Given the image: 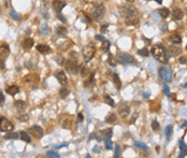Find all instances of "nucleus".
<instances>
[{
  "label": "nucleus",
  "mask_w": 187,
  "mask_h": 158,
  "mask_svg": "<svg viewBox=\"0 0 187 158\" xmlns=\"http://www.w3.org/2000/svg\"><path fill=\"white\" fill-rule=\"evenodd\" d=\"M104 14H105V8L103 6H98L92 13V18L97 22H100L103 18Z\"/></svg>",
  "instance_id": "obj_10"
},
{
  "label": "nucleus",
  "mask_w": 187,
  "mask_h": 158,
  "mask_svg": "<svg viewBox=\"0 0 187 158\" xmlns=\"http://www.w3.org/2000/svg\"><path fill=\"white\" fill-rule=\"evenodd\" d=\"M158 13L160 14V16H161L162 18H167V17H168V16L170 15L169 9H167V8H161V9H159Z\"/></svg>",
  "instance_id": "obj_29"
},
{
  "label": "nucleus",
  "mask_w": 187,
  "mask_h": 158,
  "mask_svg": "<svg viewBox=\"0 0 187 158\" xmlns=\"http://www.w3.org/2000/svg\"><path fill=\"white\" fill-rule=\"evenodd\" d=\"M38 76H37L36 74L32 75V74H29V75H26V78L24 79L25 82H27V83L29 84H33V83H37L38 82Z\"/></svg>",
  "instance_id": "obj_23"
},
{
  "label": "nucleus",
  "mask_w": 187,
  "mask_h": 158,
  "mask_svg": "<svg viewBox=\"0 0 187 158\" xmlns=\"http://www.w3.org/2000/svg\"><path fill=\"white\" fill-rule=\"evenodd\" d=\"M165 133H166V137H167V140H170L171 137H172L173 134V127L172 125H168L165 128Z\"/></svg>",
  "instance_id": "obj_25"
},
{
  "label": "nucleus",
  "mask_w": 187,
  "mask_h": 158,
  "mask_svg": "<svg viewBox=\"0 0 187 158\" xmlns=\"http://www.w3.org/2000/svg\"><path fill=\"white\" fill-rule=\"evenodd\" d=\"M110 46H111V43L109 41H107V40H103V42H102V44H101V50L103 52H109V50H110Z\"/></svg>",
  "instance_id": "obj_30"
},
{
  "label": "nucleus",
  "mask_w": 187,
  "mask_h": 158,
  "mask_svg": "<svg viewBox=\"0 0 187 158\" xmlns=\"http://www.w3.org/2000/svg\"><path fill=\"white\" fill-rule=\"evenodd\" d=\"M186 59H187V58H186ZM186 63H187V60H186Z\"/></svg>",
  "instance_id": "obj_61"
},
{
  "label": "nucleus",
  "mask_w": 187,
  "mask_h": 158,
  "mask_svg": "<svg viewBox=\"0 0 187 158\" xmlns=\"http://www.w3.org/2000/svg\"><path fill=\"white\" fill-rule=\"evenodd\" d=\"M77 117H79V120H80V122H82V120H83V115H82V114H79V116H77Z\"/></svg>",
  "instance_id": "obj_54"
},
{
  "label": "nucleus",
  "mask_w": 187,
  "mask_h": 158,
  "mask_svg": "<svg viewBox=\"0 0 187 158\" xmlns=\"http://www.w3.org/2000/svg\"><path fill=\"white\" fill-rule=\"evenodd\" d=\"M6 92L9 94V95L11 96H15L16 94H18V92H19V87L17 86V85H10V86H8L6 88Z\"/></svg>",
  "instance_id": "obj_18"
},
{
  "label": "nucleus",
  "mask_w": 187,
  "mask_h": 158,
  "mask_svg": "<svg viewBox=\"0 0 187 158\" xmlns=\"http://www.w3.org/2000/svg\"><path fill=\"white\" fill-rule=\"evenodd\" d=\"M159 128H160V125H159V123H158L156 119H154V120L152 122V129H153L154 131H158V130H159Z\"/></svg>",
  "instance_id": "obj_36"
},
{
  "label": "nucleus",
  "mask_w": 187,
  "mask_h": 158,
  "mask_svg": "<svg viewBox=\"0 0 187 158\" xmlns=\"http://www.w3.org/2000/svg\"><path fill=\"white\" fill-rule=\"evenodd\" d=\"M96 53V46L95 44L90 42L88 44L83 48V54H84V58H85V61H89V60L92 59L94 55Z\"/></svg>",
  "instance_id": "obj_4"
},
{
  "label": "nucleus",
  "mask_w": 187,
  "mask_h": 158,
  "mask_svg": "<svg viewBox=\"0 0 187 158\" xmlns=\"http://www.w3.org/2000/svg\"><path fill=\"white\" fill-rule=\"evenodd\" d=\"M108 26H109V24H104L103 26H101V29H100V31H101V33H103L105 30H107V28H108Z\"/></svg>",
  "instance_id": "obj_48"
},
{
  "label": "nucleus",
  "mask_w": 187,
  "mask_h": 158,
  "mask_svg": "<svg viewBox=\"0 0 187 158\" xmlns=\"http://www.w3.org/2000/svg\"><path fill=\"white\" fill-rule=\"evenodd\" d=\"M19 138V133H17V132H11V133H8L4 137V139H6V140H10V139H18Z\"/></svg>",
  "instance_id": "obj_33"
},
{
  "label": "nucleus",
  "mask_w": 187,
  "mask_h": 158,
  "mask_svg": "<svg viewBox=\"0 0 187 158\" xmlns=\"http://www.w3.org/2000/svg\"><path fill=\"white\" fill-rule=\"evenodd\" d=\"M129 113H130V107L127 103H122L118 107V114L121 117H127Z\"/></svg>",
  "instance_id": "obj_12"
},
{
  "label": "nucleus",
  "mask_w": 187,
  "mask_h": 158,
  "mask_svg": "<svg viewBox=\"0 0 187 158\" xmlns=\"http://www.w3.org/2000/svg\"><path fill=\"white\" fill-rule=\"evenodd\" d=\"M11 16H12V18H14V19H21V16H19V14L16 12H12L11 13Z\"/></svg>",
  "instance_id": "obj_45"
},
{
  "label": "nucleus",
  "mask_w": 187,
  "mask_h": 158,
  "mask_svg": "<svg viewBox=\"0 0 187 158\" xmlns=\"http://www.w3.org/2000/svg\"><path fill=\"white\" fill-rule=\"evenodd\" d=\"M149 92H144V95H143V97H144V98H149Z\"/></svg>",
  "instance_id": "obj_55"
},
{
  "label": "nucleus",
  "mask_w": 187,
  "mask_h": 158,
  "mask_svg": "<svg viewBox=\"0 0 187 158\" xmlns=\"http://www.w3.org/2000/svg\"><path fill=\"white\" fill-rule=\"evenodd\" d=\"M116 60H117V63H122V65H130V63H134V57L127 53H117Z\"/></svg>",
  "instance_id": "obj_3"
},
{
  "label": "nucleus",
  "mask_w": 187,
  "mask_h": 158,
  "mask_svg": "<svg viewBox=\"0 0 187 158\" xmlns=\"http://www.w3.org/2000/svg\"><path fill=\"white\" fill-rule=\"evenodd\" d=\"M126 1H128V2H134V0H126Z\"/></svg>",
  "instance_id": "obj_58"
},
{
  "label": "nucleus",
  "mask_w": 187,
  "mask_h": 158,
  "mask_svg": "<svg viewBox=\"0 0 187 158\" xmlns=\"http://www.w3.org/2000/svg\"><path fill=\"white\" fill-rule=\"evenodd\" d=\"M96 40H100L101 42L103 41V40H105L103 38V36H99V35H97V36H96Z\"/></svg>",
  "instance_id": "obj_51"
},
{
  "label": "nucleus",
  "mask_w": 187,
  "mask_h": 158,
  "mask_svg": "<svg viewBox=\"0 0 187 158\" xmlns=\"http://www.w3.org/2000/svg\"><path fill=\"white\" fill-rule=\"evenodd\" d=\"M138 54H139V55H141V56H143V57H146V56H149V50L145 48H142V50L138 51Z\"/></svg>",
  "instance_id": "obj_39"
},
{
  "label": "nucleus",
  "mask_w": 187,
  "mask_h": 158,
  "mask_svg": "<svg viewBox=\"0 0 187 158\" xmlns=\"http://www.w3.org/2000/svg\"><path fill=\"white\" fill-rule=\"evenodd\" d=\"M101 133L103 134V137H111V136H112V129L108 128V129H105V130H103Z\"/></svg>",
  "instance_id": "obj_41"
},
{
  "label": "nucleus",
  "mask_w": 187,
  "mask_h": 158,
  "mask_svg": "<svg viewBox=\"0 0 187 158\" xmlns=\"http://www.w3.org/2000/svg\"><path fill=\"white\" fill-rule=\"evenodd\" d=\"M134 145L137 146V147H139V149H144V151H149V147H147L145 144L141 143V142H136V143H134Z\"/></svg>",
  "instance_id": "obj_40"
},
{
  "label": "nucleus",
  "mask_w": 187,
  "mask_h": 158,
  "mask_svg": "<svg viewBox=\"0 0 187 158\" xmlns=\"http://www.w3.org/2000/svg\"><path fill=\"white\" fill-rule=\"evenodd\" d=\"M155 1H156L157 3H161V2H162V0H155Z\"/></svg>",
  "instance_id": "obj_57"
},
{
  "label": "nucleus",
  "mask_w": 187,
  "mask_h": 158,
  "mask_svg": "<svg viewBox=\"0 0 187 158\" xmlns=\"http://www.w3.org/2000/svg\"><path fill=\"white\" fill-rule=\"evenodd\" d=\"M37 51H38L39 53L43 54V55H46V54L51 53V48L46 44H39L37 45Z\"/></svg>",
  "instance_id": "obj_16"
},
{
  "label": "nucleus",
  "mask_w": 187,
  "mask_h": 158,
  "mask_svg": "<svg viewBox=\"0 0 187 158\" xmlns=\"http://www.w3.org/2000/svg\"><path fill=\"white\" fill-rule=\"evenodd\" d=\"M159 75H160V78L162 79L165 82H167V83L172 82V71H171L170 68L161 67V68L159 69Z\"/></svg>",
  "instance_id": "obj_8"
},
{
  "label": "nucleus",
  "mask_w": 187,
  "mask_h": 158,
  "mask_svg": "<svg viewBox=\"0 0 187 158\" xmlns=\"http://www.w3.org/2000/svg\"><path fill=\"white\" fill-rule=\"evenodd\" d=\"M3 102H4V96H3L2 92L0 90V107L3 105Z\"/></svg>",
  "instance_id": "obj_47"
},
{
  "label": "nucleus",
  "mask_w": 187,
  "mask_h": 158,
  "mask_svg": "<svg viewBox=\"0 0 187 158\" xmlns=\"http://www.w3.org/2000/svg\"><path fill=\"white\" fill-rule=\"evenodd\" d=\"M21 120L22 122H26V120H28V116H27V115H23V116H21Z\"/></svg>",
  "instance_id": "obj_52"
},
{
  "label": "nucleus",
  "mask_w": 187,
  "mask_h": 158,
  "mask_svg": "<svg viewBox=\"0 0 187 158\" xmlns=\"http://www.w3.org/2000/svg\"><path fill=\"white\" fill-rule=\"evenodd\" d=\"M95 78H94V75H90L88 79H87L85 82H84V87H92L95 86Z\"/></svg>",
  "instance_id": "obj_24"
},
{
  "label": "nucleus",
  "mask_w": 187,
  "mask_h": 158,
  "mask_svg": "<svg viewBox=\"0 0 187 158\" xmlns=\"http://www.w3.org/2000/svg\"><path fill=\"white\" fill-rule=\"evenodd\" d=\"M88 73H89V70H88V68L87 67H85V66H83L82 68H81V75L82 76H87L88 75Z\"/></svg>",
  "instance_id": "obj_38"
},
{
  "label": "nucleus",
  "mask_w": 187,
  "mask_h": 158,
  "mask_svg": "<svg viewBox=\"0 0 187 158\" xmlns=\"http://www.w3.org/2000/svg\"><path fill=\"white\" fill-rule=\"evenodd\" d=\"M22 46H23V48H24L25 51H29L30 48L33 46V40L30 39V38H26L22 42Z\"/></svg>",
  "instance_id": "obj_15"
},
{
  "label": "nucleus",
  "mask_w": 187,
  "mask_h": 158,
  "mask_svg": "<svg viewBox=\"0 0 187 158\" xmlns=\"http://www.w3.org/2000/svg\"><path fill=\"white\" fill-rule=\"evenodd\" d=\"M108 63L112 67H115L116 63H117V60L114 59V56H113V55H109V57H108Z\"/></svg>",
  "instance_id": "obj_34"
},
{
  "label": "nucleus",
  "mask_w": 187,
  "mask_h": 158,
  "mask_svg": "<svg viewBox=\"0 0 187 158\" xmlns=\"http://www.w3.org/2000/svg\"><path fill=\"white\" fill-rule=\"evenodd\" d=\"M59 123L65 129H69L72 125V116L69 114H62L59 117Z\"/></svg>",
  "instance_id": "obj_9"
},
{
  "label": "nucleus",
  "mask_w": 187,
  "mask_h": 158,
  "mask_svg": "<svg viewBox=\"0 0 187 158\" xmlns=\"http://www.w3.org/2000/svg\"><path fill=\"white\" fill-rule=\"evenodd\" d=\"M99 147H95V149H94V151H95V152H99Z\"/></svg>",
  "instance_id": "obj_56"
},
{
  "label": "nucleus",
  "mask_w": 187,
  "mask_h": 158,
  "mask_svg": "<svg viewBox=\"0 0 187 158\" xmlns=\"http://www.w3.org/2000/svg\"><path fill=\"white\" fill-rule=\"evenodd\" d=\"M103 142L105 144V149H111L112 147V141H111V137H103Z\"/></svg>",
  "instance_id": "obj_31"
},
{
  "label": "nucleus",
  "mask_w": 187,
  "mask_h": 158,
  "mask_svg": "<svg viewBox=\"0 0 187 158\" xmlns=\"http://www.w3.org/2000/svg\"><path fill=\"white\" fill-rule=\"evenodd\" d=\"M14 128V126L9 119L6 117H1L0 118V130L2 132H11Z\"/></svg>",
  "instance_id": "obj_7"
},
{
  "label": "nucleus",
  "mask_w": 187,
  "mask_h": 158,
  "mask_svg": "<svg viewBox=\"0 0 187 158\" xmlns=\"http://www.w3.org/2000/svg\"><path fill=\"white\" fill-rule=\"evenodd\" d=\"M66 69L67 71L72 73V74H77L79 72V66H77V58H70L68 61L66 63Z\"/></svg>",
  "instance_id": "obj_6"
},
{
  "label": "nucleus",
  "mask_w": 187,
  "mask_h": 158,
  "mask_svg": "<svg viewBox=\"0 0 187 158\" xmlns=\"http://www.w3.org/2000/svg\"><path fill=\"white\" fill-rule=\"evenodd\" d=\"M46 156H48V157H55V158H59V155H58L57 153H55V152H48V154H46Z\"/></svg>",
  "instance_id": "obj_44"
},
{
  "label": "nucleus",
  "mask_w": 187,
  "mask_h": 158,
  "mask_svg": "<svg viewBox=\"0 0 187 158\" xmlns=\"http://www.w3.org/2000/svg\"><path fill=\"white\" fill-rule=\"evenodd\" d=\"M56 79H57V81H58V82L61 84L62 86L68 85V79H67V76H66L65 72H64V71L57 72V73H56Z\"/></svg>",
  "instance_id": "obj_14"
},
{
  "label": "nucleus",
  "mask_w": 187,
  "mask_h": 158,
  "mask_svg": "<svg viewBox=\"0 0 187 158\" xmlns=\"http://www.w3.org/2000/svg\"><path fill=\"white\" fill-rule=\"evenodd\" d=\"M56 33L58 35V36L60 37H64L67 35V28L64 26H59V27H57L56 28Z\"/></svg>",
  "instance_id": "obj_28"
},
{
  "label": "nucleus",
  "mask_w": 187,
  "mask_h": 158,
  "mask_svg": "<svg viewBox=\"0 0 187 158\" xmlns=\"http://www.w3.org/2000/svg\"><path fill=\"white\" fill-rule=\"evenodd\" d=\"M42 32L44 31V32H48V27H46V25H43V28H41Z\"/></svg>",
  "instance_id": "obj_53"
},
{
  "label": "nucleus",
  "mask_w": 187,
  "mask_h": 158,
  "mask_svg": "<svg viewBox=\"0 0 187 158\" xmlns=\"http://www.w3.org/2000/svg\"><path fill=\"white\" fill-rule=\"evenodd\" d=\"M186 51H187V45H186Z\"/></svg>",
  "instance_id": "obj_60"
},
{
  "label": "nucleus",
  "mask_w": 187,
  "mask_h": 158,
  "mask_svg": "<svg viewBox=\"0 0 187 158\" xmlns=\"http://www.w3.org/2000/svg\"><path fill=\"white\" fill-rule=\"evenodd\" d=\"M14 105L16 107H17L18 110L19 111H23L26 107V103H25L24 101H22V100H18V101H15V103H14Z\"/></svg>",
  "instance_id": "obj_32"
},
{
  "label": "nucleus",
  "mask_w": 187,
  "mask_h": 158,
  "mask_svg": "<svg viewBox=\"0 0 187 158\" xmlns=\"http://www.w3.org/2000/svg\"><path fill=\"white\" fill-rule=\"evenodd\" d=\"M169 55L170 56H178V54L181 53V48H178V46H170L169 48Z\"/></svg>",
  "instance_id": "obj_22"
},
{
  "label": "nucleus",
  "mask_w": 187,
  "mask_h": 158,
  "mask_svg": "<svg viewBox=\"0 0 187 158\" xmlns=\"http://www.w3.org/2000/svg\"><path fill=\"white\" fill-rule=\"evenodd\" d=\"M68 95H69V90L67 89V88H65V87L59 90V96L61 97V98H66Z\"/></svg>",
  "instance_id": "obj_37"
},
{
  "label": "nucleus",
  "mask_w": 187,
  "mask_h": 158,
  "mask_svg": "<svg viewBox=\"0 0 187 158\" xmlns=\"http://www.w3.org/2000/svg\"><path fill=\"white\" fill-rule=\"evenodd\" d=\"M56 61H57V63H59L60 66H62V65L65 63V59H64V57L62 56H56Z\"/></svg>",
  "instance_id": "obj_42"
},
{
  "label": "nucleus",
  "mask_w": 187,
  "mask_h": 158,
  "mask_svg": "<svg viewBox=\"0 0 187 158\" xmlns=\"http://www.w3.org/2000/svg\"><path fill=\"white\" fill-rule=\"evenodd\" d=\"M104 100H105V102H107L109 105H111V107H114V105H115V102H114V100H113V99L111 98L109 95L104 96Z\"/></svg>",
  "instance_id": "obj_35"
},
{
  "label": "nucleus",
  "mask_w": 187,
  "mask_h": 158,
  "mask_svg": "<svg viewBox=\"0 0 187 158\" xmlns=\"http://www.w3.org/2000/svg\"><path fill=\"white\" fill-rule=\"evenodd\" d=\"M119 12L126 19V24L130 26H138L139 24V12L132 6H122Z\"/></svg>",
  "instance_id": "obj_1"
},
{
  "label": "nucleus",
  "mask_w": 187,
  "mask_h": 158,
  "mask_svg": "<svg viewBox=\"0 0 187 158\" xmlns=\"http://www.w3.org/2000/svg\"><path fill=\"white\" fill-rule=\"evenodd\" d=\"M57 17H58V19H60L62 23H66V18L64 17V15H61V14H59V13H58V16H57Z\"/></svg>",
  "instance_id": "obj_49"
},
{
  "label": "nucleus",
  "mask_w": 187,
  "mask_h": 158,
  "mask_svg": "<svg viewBox=\"0 0 187 158\" xmlns=\"http://www.w3.org/2000/svg\"><path fill=\"white\" fill-rule=\"evenodd\" d=\"M152 54L154 56L155 59H157L158 61H160L162 63H168V56H167L166 48H163L162 45L156 44L152 48Z\"/></svg>",
  "instance_id": "obj_2"
},
{
  "label": "nucleus",
  "mask_w": 187,
  "mask_h": 158,
  "mask_svg": "<svg viewBox=\"0 0 187 158\" xmlns=\"http://www.w3.org/2000/svg\"><path fill=\"white\" fill-rule=\"evenodd\" d=\"M65 6H66V2L62 1V0H54L53 1V9L55 12L60 13Z\"/></svg>",
  "instance_id": "obj_13"
},
{
  "label": "nucleus",
  "mask_w": 187,
  "mask_h": 158,
  "mask_svg": "<svg viewBox=\"0 0 187 158\" xmlns=\"http://www.w3.org/2000/svg\"><path fill=\"white\" fill-rule=\"evenodd\" d=\"M112 81H113V83H114L116 88H117V89H121V87H122V82H121L119 76L116 74V73H113L112 74Z\"/></svg>",
  "instance_id": "obj_21"
},
{
  "label": "nucleus",
  "mask_w": 187,
  "mask_h": 158,
  "mask_svg": "<svg viewBox=\"0 0 187 158\" xmlns=\"http://www.w3.org/2000/svg\"><path fill=\"white\" fill-rule=\"evenodd\" d=\"M163 90H165V94L169 97L170 96V89H169V87H168V85H163Z\"/></svg>",
  "instance_id": "obj_46"
},
{
  "label": "nucleus",
  "mask_w": 187,
  "mask_h": 158,
  "mask_svg": "<svg viewBox=\"0 0 187 158\" xmlns=\"http://www.w3.org/2000/svg\"><path fill=\"white\" fill-rule=\"evenodd\" d=\"M19 138H21L23 141H25L26 143H30V142H31V138H30L29 136H28V133L25 131L19 132Z\"/></svg>",
  "instance_id": "obj_27"
},
{
  "label": "nucleus",
  "mask_w": 187,
  "mask_h": 158,
  "mask_svg": "<svg viewBox=\"0 0 187 158\" xmlns=\"http://www.w3.org/2000/svg\"><path fill=\"white\" fill-rule=\"evenodd\" d=\"M178 146H180V149H181V154H180V157L183 158L185 157V155L187 154V145L183 142V140L178 141Z\"/></svg>",
  "instance_id": "obj_20"
},
{
  "label": "nucleus",
  "mask_w": 187,
  "mask_h": 158,
  "mask_svg": "<svg viewBox=\"0 0 187 158\" xmlns=\"http://www.w3.org/2000/svg\"><path fill=\"white\" fill-rule=\"evenodd\" d=\"M116 119H117V117H116L115 114L110 113L105 117V123H108V124H114V123L116 122Z\"/></svg>",
  "instance_id": "obj_26"
},
{
  "label": "nucleus",
  "mask_w": 187,
  "mask_h": 158,
  "mask_svg": "<svg viewBox=\"0 0 187 158\" xmlns=\"http://www.w3.org/2000/svg\"><path fill=\"white\" fill-rule=\"evenodd\" d=\"M10 48L6 44H2L0 46V68H6V58L9 56Z\"/></svg>",
  "instance_id": "obj_5"
},
{
  "label": "nucleus",
  "mask_w": 187,
  "mask_h": 158,
  "mask_svg": "<svg viewBox=\"0 0 187 158\" xmlns=\"http://www.w3.org/2000/svg\"><path fill=\"white\" fill-rule=\"evenodd\" d=\"M183 86H184V87H185V88H187V83H185V84H184V85H183Z\"/></svg>",
  "instance_id": "obj_59"
},
{
  "label": "nucleus",
  "mask_w": 187,
  "mask_h": 158,
  "mask_svg": "<svg viewBox=\"0 0 187 158\" xmlns=\"http://www.w3.org/2000/svg\"><path fill=\"white\" fill-rule=\"evenodd\" d=\"M178 61H180V63H183V65H184V63H186V58H185V57H181V58L178 59Z\"/></svg>",
  "instance_id": "obj_50"
},
{
  "label": "nucleus",
  "mask_w": 187,
  "mask_h": 158,
  "mask_svg": "<svg viewBox=\"0 0 187 158\" xmlns=\"http://www.w3.org/2000/svg\"><path fill=\"white\" fill-rule=\"evenodd\" d=\"M170 42H172L173 44H181L182 43V37L178 35V32H174L172 33L169 38Z\"/></svg>",
  "instance_id": "obj_19"
},
{
  "label": "nucleus",
  "mask_w": 187,
  "mask_h": 158,
  "mask_svg": "<svg viewBox=\"0 0 187 158\" xmlns=\"http://www.w3.org/2000/svg\"><path fill=\"white\" fill-rule=\"evenodd\" d=\"M172 16L174 19L180 21V19H182L183 16H184V12H183V10H181L180 8H175L172 11Z\"/></svg>",
  "instance_id": "obj_17"
},
{
  "label": "nucleus",
  "mask_w": 187,
  "mask_h": 158,
  "mask_svg": "<svg viewBox=\"0 0 187 158\" xmlns=\"http://www.w3.org/2000/svg\"><path fill=\"white\" fill-rule=\"evenodd\" d=\"M119 154H121V147H119V145H115V154H114V157L115 158L119 157Z\"/></svg>",
  "instance_id": "obj_43"
},
{
  "label": "nucleus",
  "mask_w": 187,
  "mask_h": 158,
  "mask_svg": "<svg viewBox=\"0 0 187 158\" xmlns=\"http://www.w3.org/2000/svg\"><path fill=\"white\" fill-rule=\"evenodd\" d=\"M29 133L36 139H41L43 137V130L40 126H32L29 128Z\"/></svg>",
  "instance_id": "obj_11"
}]
</instances>
